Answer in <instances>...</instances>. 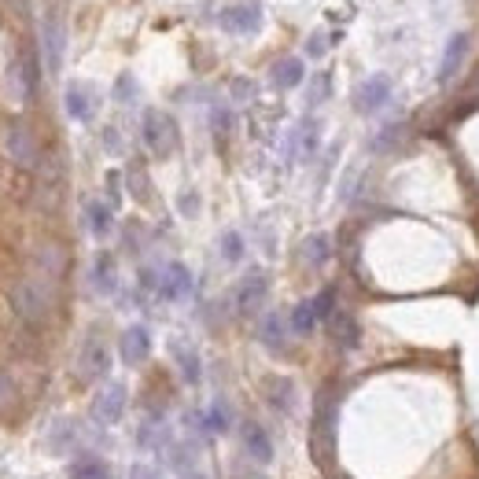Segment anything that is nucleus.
I'll use <instances>...</instances> for the list:
<instances>
[{
  "label": "nucleus",
  "instance_id": "obj_21",
  "mask_svg": "<svg viewBox=\"0 0 479 479\" xmlns=\"http://www.w3.org/2000/svg\"><path fill=\"white\" fill-rule=\"evenodd\" d=\"M89 229H93V236H111V229H114V207L111 203H100V199H93L89 203Z\"/></svg>",
  "mask_w": 479,
  "mask_h": 479
},
{
  "label": "nucleus",
  "instance_id": "obj_23",
  "mask_svg": "<svg viewBox=\"0 0 479 479\" xmlns=\"http://www.w3.org/2000/svg\"><path fill=\"white\" fill-rule=\"evenodd\" d=\"M288 321H292V329H295L299 336H310V332H313V325L321 321V317H317V310H313V299L299 303V306L292 310V317H288Z\"/></svg>",
  "mask_w": 479,
  "mask_h": 479
},
{
  "label": "nucleus",
  "instance_id": "obj_29",
  "mask_svg": "<svg viewBox=\"0 0 479 479\" xmlns=\"http://www.w3.org/2000/svg\"><path fill=\"white\" fill-rule=\"evenodd\" d=\"M225 428H229V413H225L221 402H214L211 413H207V431H225Z\"/></svg>",
  "mask_w": 479,
  "mask_h": 479
},
{
  "label": "nucleus",
  "instance_id": "obj_27",
  "mask_svg": "<svg viewBox=\"0 0 479 479\" xmlns=\"http://www.w3.org/2000/svg\"><path fill=\"white\" fill-rule=\"evenodd\" d=\"M329 89H332L329 74H313V86H310V104H325V100H329Z\"/></svg>",
  "mask_w": 479,
  "mask_h": 479
},
{
  "label": "nucleus",
  "instance_id": "obj_32",
  "mask_svg": "<svg viewBox=\"0 0 479 479\" xmlns=\"http://www.w3.org/2000/svg\"><path fill=\"white\" fill-rule=\"evenodd\" d=\"M12 398H15V387H12V380L5 373H0V410L12 406Z\"/></svg>",
  "mask_w": 479,
  "mask_h": 479
},
{
  "label": "nucleus",
  "instance_id": "obj_10",
  "mask_svg": "<svg viewBox=\"0 0 479 479\" xmlns=\"http://www.w3.org/2000/svg\"><path fill=\"white\" fill-rule=\"evenodd\" d=\"M188 292H192V273H188V266H185V262H170V266L163 269V276H158V295L170 299V303H177V299H185Z\"/></svg>",
  "mask_w": 479,
  "mask_h": 479
},
{
  "label": "nucleus",
  "instance_id": "obj_2",
  "mask_svg": "<svg viewBox=\"0 0 479 479\" xmlns=\"http://www.w3.org/2000/svg\"><path fill=\"white\" fill-rule=\"evenodd\" d=\"M144 144L158 158L174 155V148H177V126H174V118L167 111H155V107L144 111Z\"/></svg>",
  "mask_w": 479,
  "mask_h": 479
},
{
  "label": "nucleus",
  "instance_id": "obj_7",
  "mask_svg": "<svg viewBox=\"0 0 479 479\" xmlns=\"http://www.w3.org/2000/svg\"><path fill=\"white\" fill-rule=\"evenodd\" d=\"M391 93H394L391 77L387 74H373V77H366V82L354 89V107L362 111V114H376V111H384L391 104Z\"/></svg>",
  "mask_w": 479,
  "mask_h": 479
},
{
  "label": "nucleus",
  "instance_id": "obj_20",
  "mask_svg": "<svg viewBox=\"0 0 479 479\" xmlns=\"http://www.w3.org/2000/svg\"><path fill=\"white\" fill-rule=\"evenodd\" d=\"M67 475L70 479H111V468L100 457H77V461H70Z\"/></svg>",
  "mask_w": 479,
  "mask_h": 479
},
{
  "label": "nucleus",
  "instance_id": "obj_13",
  "mask_svg": "<svg viewBox=\"0 0 479 479\" xmlns=\"http://www.w3.org/2000/svg\"><path fill=\"white\" fill-rule=\"evenodd\" d=\"M96 111V93L82 82H70L67 86V114L74 118V122H89Z\"/></svg>",
  "mask_w": 479,
  "mask_h": 479
},
{
  "label": "nucleus",
  "instance_id": "obj_12",
  "mask_svg": "<svg viewBox=\"0 0 479 479\" xmlns=\"http://www.w3.org/2000/svg\"><path fill=\"white\" fill-rule=\"evenodd\" d=\"M266 292H269V285H266V273H248L244 276V285H240V292H236V306H240V313H258V306L266 303Z\"/></svg>",
  "mask_w": 479,
  "mask_h": 479
},
{
  "label": "nucleus",
  "instance_id": "obj_14",
  "mask_svg": "<svg viewBox=\"0 0 479 479\" xmlns=\"http://www.w3.org/2000/svg\"><path fill=\"white\" fill-rule=\"evenodd\" d=\"M244 450L258 465H269L273 461V443H269V431L262 424H244Z\"/></svg>",
  "mask_w": 479,
  "mask_h": 479
},
{
  "label": "nucleus",
  "instance_id": "obj_1",
  "mask_svg": "<svg viewBox=\"0 0 479 479\" xmlns=\"http://www.w3.org/2000/svg\"><path fill=\"white\" fill-rule=\"evenodd\" d=\"M52 285L56 281H49V276H41V273H33V276H26V281L15 285L12 306H15V313L23 317V321H30V325L45 321L49 310H52Z\"/></svg>",
  "mask_w": 479,
  "mask_h": 479
},
{
  "label": "nucleus",
  "instance_id": "obj_33",
  "mask_svg": "<svg viewBox=\"0 0 479 479\" xmlns=\"http://www.w3.org/2000/svg\"><path fill=\"white\" fill-rule=\"evenodd\" d=\"M130 479H158V468H151V465L137 461V465L130 468Z\"/></svg>",
  "mask_w": 479,
  "mask_h": 479
},
{
  "label": "nucleus",
  "instance_id": "obj_8",
  "mask_svg": "<svg viewBox=\"0 0 479 479\" xmlns=\"http://www.w3.org/2000/svg\"><path fill=\"white\" fill-rule=\"evenodd\" d=\"M77 373H82V380H104L111 373V350L100 339H89L82 347V357H77Z\"/></svg>",
  "mask_w": 479,
  "mask_h": 479
},
{
  "label": "nucleus",
  "instance_id": "obj_11",
  "mask_svg": "<svg viewBox=\"0 0 479 479\" xmlns=\"http://www.w3.org/2000/svg\"><path fill=\"white\" fill-rule=\"evenodd\" d=\"M118 350H122V362L126 366H144L148 354H151V336L144 325H133L122 332V343H118Z\"/></svg>",
  "mask_w": 479,
  "mask_h": 479
},
{
  "label": "nucleus",
  "instance_id": "obj_26",
  "mask_svg": "<svg viewBox=\"0 0 479 479\" xmlns=\"http://www.w3.org/2000/svg\"><path fill=\"white\" fill-rule=\"evenodd\" d=\"M221 258L225 262H240V258H244V236H240L236 229H229L221 236Z\"/></svg>",
  "mask_w": 479,
  "mask_h": 479
},
{
  "label": "nucleus",
  "instance_id": "obj_15",
  "mask_svg": "<svg viewBox=\"0 0 479 479\" xmlns=\"http://www.w3.org/2000/svg\"><path fill=\"white\" fill-rule=\"evenodd\" d=\"M468 52V37L465 33H454L450 41H447V52H443V63H438V82H450V77L457 74L461 59Z\"/></svg>",
  "mask_w": 479,
  "mask_h": 479
},
{
  "label": "nucleus",
  "instance_id": "obj_30",
  "mask_svg": "<svg viewBox=\"0 0 479 479\" xmlns=\"http://www.w3.org/2000/svg\"><path fill=\"white\" fill-rule=\"evenodd\" d=\"M332 306H336V292H321V295H313V310H317V317H321V321H325V317H332Z\"/></svg>",
  "mask_w": 479,
  "mask_h": 479
},
{
  "label": "nucleus",
  "instance_id": "obj_37",
  "mask_svg": "<svg viewBox=\"0 0 479 479\" xmlns=\"http://www.w3.org/2000/svg\"><path fill=\"white\" fill-rule=\"evenodd\" d=\"M195 207H199V199H192V192H185V199H181V211H185V214H192Z\"/></svg>",
  "mask_w": 479,
  "mask_h": 479
},
{
  "label": "nucleus",
  "instance_id": "obj_34",
  "mask_svg": "<svg viewBox=\"0 0 479 479\" xmlns=\"http://www.w3.org/2000/svg\"><path fill=\"white\" fill-rule=\"evenodd\" d=\"M114 96L122 100V104H126V96H133V77H130V74H122V77H118V86H114Z\"/></svg>",
  "mask_w": 479,
  "mask_h": 479
},
{
  "label": "nucleus",
  "instance_id": "obj_17",
  "mask_svg": "<svg viewBox=\"0 0 479 479\" xmlns=\"http://www.w3.org/2000/svg\"><path fill=\"white\" fill-rule=\"evenodd\" d=\"M93 285H96V292L100 295H111L114 288H118V276H114V258L104 251V255H96V262H93Z\"/></svg>",
  "mask_w": 479,
  "mask_h": 479
},
{
  "label": "nucleus",
  "instance_id": "obj_25",
  "mask_svg": "<svg viewBox=\"0 0 479 479\" xmlns=\"http://www.w3.org/2000/svg\"><path fill=\"white\" fill-rule=\"evenodd\" d=\"M262 343L269 350H281L285 347V317L281 313H269L266 321H262Z\"/></svg>",
  "mask_w": 479,
  "mask_h": 479
},
{
  "label": "nucleus",
  "instance_id": "obj_18",
  "mask_svg": "<svg viewBox=\"0 0 479 479\" xmlns=\"http://www.w3.org/2000/svg\"><path fill=\"white\" fill-rule=\"evenodd\" d=\"M170 350H174L177 366H181V376H185L188 384H199V354H195V347H188L185 339H174Z\"/></svg>",
  "mask_w": 479,
  "mask_h": 479
},
{
  "label": "nucleus",
  "instance_id": "obj_3",
  "mask_svg": "<svg viewBox=\"0 0 479 479\" xmlns=\"http://www.w3.org/2000/svg\"><path fill=\"white\" fill-rule=\"evenodd\" d=\"M63 49H67V26H63V19L56 12H49L41 19V59H45L49 74L63 70Z\"/></svg>",
  "mask_w": 479,
  "mask_h": 479
},
{
  "label": "nucleus",
  "instance_id": "obj_5",
  "mask_svg": "<svg viewBox=\"0 0 479 479\" xmlns=\"http://www.w3.org/2000/svg\"><path fill=\"white\" fill-rule=\"evenodd\" d=\"M5 151H8L12 163L23 167V170H33V167H37V158H41L33 133H30L23 122H12V126L5 130Z\"/></svg>",
  "mask_w": 479,
  "mask_h": 479
},
{
  "label": "nucleus",
  "instance_id": "obj_19",
  "mask_svg": "<svg viewBox=\"0 0 479 479\" xmlns=\"http://www.w3.org/2000/svg\"><path fill=\"white\" fill-rule=\"evenodd\" d=\"M329 255H332V240H329L325 232L306 236V244H303V262H306V266H325Z\"/></svg>",
  "mask_w": 479,
  "mask_h": 479
},
{
  "label": "nucleus",
  "instance_id": "obj_35",
  "mask_svg": "<svg viewBox=\"0 0 479 479\" xmlns=\"http://www.w3.org/2000/svg\"><path fill=\"white\" fill-rule=\"evenodd\" d=\"M130 177H133V185H137V188H133V192H137V199H144V195H148V177L140 174V167H133V170H130Z\"/></svg>",
  "mask_w": 479,
  "mask_h": 479
},
{
  "label": "nucleus",
  "instance_id": "obj_28",
  "mask_svg": "<svg viewBox=\"0 0 479 479\" xmlns=\"http://www.w3.org/2000/svg\"><path fill=\"white\" fill-rule=\"evenodd\" d=\"M325 52H329V37H325L321 30L310 33V41H306V56H310V59H321Z\"/></svg>",
  "mask_w": 479,
  "mask_h": 479
},
{
  "label": "nucleus",
  "instance_id": "obj_24",
  "mask_svg": "<svg viewBox=\"0 0 479 479\" xmlns=\"http://www.w3.org/2000/svg\"><path fill=\"white\" fill-rule=\"evenodd\" d=\"M332 332H336V343L354 350L357 347V325H354V317L350 313H336L332 317Z\"/></svg>",
  "mask_w": 479,
  "mask_h": 479
},
{
  "label": "nucleus",
  "instance_id": "obj_4",
  "mask_svg": "<svg viewBox=\"0 0 479 479\" xmlns=\"http://www.w3.org/2000/svg\"><path fill=\"white\" fill-rule=\"evenodd\" d=\"M122 413H126V384L107 380L96 391V398H93V420L104 424V428H111V424L122 420Z\"/></svg>",
  "mask_w": 479,
  "mask_h": 479
},
{
  "label": "nucleus",
  "instance_id": "obj_6",
  "mask_svg": "<svg viewBox=\"0 0 479 479\" xmlns=\"http://www.w3.org/2000/svg\"><path fill=\"white\" fill-rule=\"evenodd\" d=\"M218 26L225 33H236V37H251L262 30V5H255V0H248V5H232L218 15Z\"/></svg>",
  "mask_w": 479,
  "mask_h": 479
},
{
  "label": "nucleus",
  "instance_id": "obj_16",
  "mask_svg": "<svg viewBox=\"0 0 479 479\" xmlns=\"http://www.w3.org/2000/svg\"><path fill=\"white\" fill-rule=\"evenodd\" d=\"M273 86L276 89H295L303 77H306V70H303V59H295V56H288V59H281V63H273Z\"/></svg>",
  "mask_w": 479,
  "mask_h": 479
},
{
  "label": "nucleus",
  "instance_id": "obj_38",
  "mask_svg": "<svg viewBox=\"0 0 479 479\" xmlns=\"http://www.w3.org/2000/svg\"><path fill=\"white\" fill-rule=\"evenodd\" d=\"M244 479H266V475H244Z\"/></svg>",
  "mask_w": 479,
  "mask_h": 479
},
{
  "label": "nucleus",
  "instance_id": "obj_22",
  "mask_svg": "<svg viewBox=\"0 0 479 479\" xmlns=\"http://www.w3.org/2000/svg\"><path fill=\"white\" fill-rule=\"evenodd\" d=\"M266 394H269V406L273 410H292V402H295V387H292V380H285V376H276V380H269L266 384Z\"/></svg>",
  "mask_w": 479,
  "mask_h": 479
},
{
  "label": "nucleus",
  "instance_id": "obj_31",
  "mask_svg": "<svg viewBox=\"0 0 479 479\" xmlns=\"http://www.w3.org/2000/svg\"><path fill=\"white\" fill-rule=\"evenodd\" d=\"M232 96H236L240 104H248V100H255V86L244 82V77H236V82H232Z\"/></svg>",
  "mask_w": 479,
  "mask_h": 479
},
{
  "label": "nucleus",
  "instance_id": "obj_36",
  "mask_svg": "<svg viewBox=\"0 0 479 479\" xmlns=\"http://www.w3.org/2000/svg\"><path fill=\"white\" fill-rule=\"evenodd\" d=\"M211 122H214V133H229V114H225V111L214 107V118H211Z\"/></svg>",
  "mask_w": 479,
  "mask_h": 479
},
{
  "label": "nucleus",
  "instance_id": "obj_9",
  "mask_svg": "<svg viewBox=\"0 0 479 479\" xmlns=\"http://www.w3.org/2000/svg\"><path fill=\"white\" fill-rule=\"evenodd\" d=\"M332 438H336V402H332V391H325L321 402H317V417H313V443L321 447V454H329Z\"/></svg>",
  "mask_w": 479,
  "mask_h": 479
}]
</instances>
